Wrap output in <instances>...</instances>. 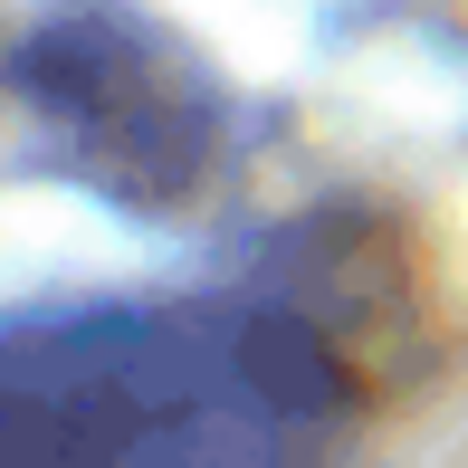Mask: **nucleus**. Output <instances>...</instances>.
Returning <instances> with one entry per match:
<instances>
[{
  "label": "nucleus",
  "mask_w": 468,
  "mask_h": 468,
  "mask_svg": "<svg viewBox=\"0 0 468 468\" xmlns=\"http://www.w3.org/2000/svg\"><path fill=\"white\" fill-rule=\"evenodd\" d=\"M335 420V354L249 296L0 325V468H306Z\"/></svg>",
  "instance_id": "f257e3e1"
},
{
  "label": "nucleus",
  "mask_w": 468,
  "mask_h": 468,
  "mask_svg": "<svg viewBox=\"0 0 468 468\" xmlns=\"http://www.w3.org/2000/svg\"><path fill=\"white\" fill-rule=\"evenodd\" d=\"M38 105L58 115V134L77 154H96V173L115 191H182L210 154V115L163 58H144L124 29H58L38 48Z\"/></svg>",
  "instance_id": "f03ea898"
}]
</instances>
